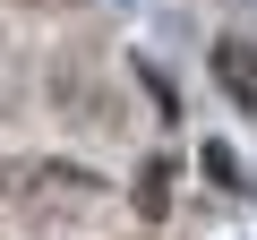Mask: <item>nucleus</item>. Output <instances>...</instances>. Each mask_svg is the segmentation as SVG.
<instances>
[{
	"instance_id": "obj_2",
	"label": "nucleus",
	"mask_w": 257,
	"mask_h": 240,
	"mask_svg": "<svg viewBox=\"0 0 257 240\" xmlns=\"http://www.w3.org/2000/svg\"><path fill=\"white\" fill-rule=\"evenodd\" d=\"M35 9H69V0H35Z\"/></svg>"
},
{
	"instance_id": "obj_1",
	"label": "nucleus",
	"mask_w": 257,
	"mask_h": 240,
	"mask_svg": "<svg viewBox=\"0 0 257 240\" xmlns=\"http://www.w3.org/2000/svg\"><path fill=\"white\" fill-rule=\"evenodd\" d=\"M223 77H231V94H240V103H257V69H248V52H240V43H223Z\"/></svg>"
}]
</instances>
